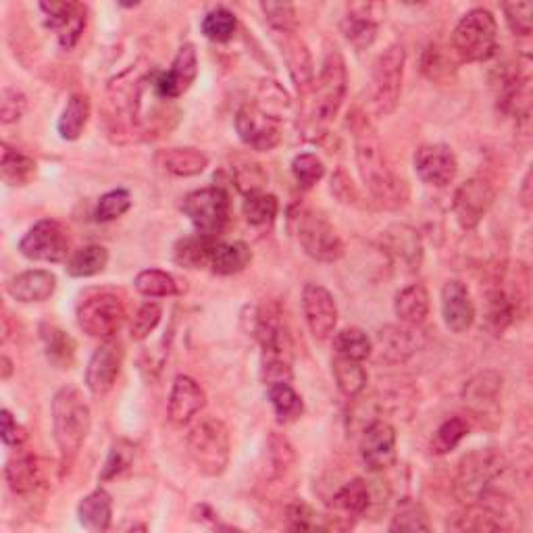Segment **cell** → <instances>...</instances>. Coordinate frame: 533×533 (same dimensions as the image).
<instances>
[{
    "label": "cell",
    "mask_w": 533,
    "mask_h": 533,
    "mask_svg": "<svg viewBox=\"0 0 533 533\" xmlns=\"http://www.w3.org/2000/svg\"><path fill=\"white\" fill-rule=\"evenodd\" d=\"M354 132V159L365 188L377 207L386 211H398L409 202V184L392 167L386 148L379 140L369 119L352 115Z\"/></svg>",
    "instance_id": "obj_1"
},
{
    "label": "cell",
    "mask_w": 533,
    "mask_h": 533,
    "mask_svg": "<svg viewBox=\"0 0 533 533\" xmlns=\"http://www.w3.org/2000/svg\"><path fill=\"white\" fill-rule=\"evenodd\" d=\"M53 431L55 442L59 446L63 471L73 465L90 434L92 411L86 402L82 390L65 386L53 398Z\"/></svg>",
    "instance_id": "obj_2"
},
{
    "label": "cell",
    "mask_w": 533,
    "mask_h": 533,
    "mask_svg": "<svg viewBox=\"0 0 533 533\" xmlns=\"http://www.w3.org/2000/svg\"><path fill=\"white\" fill-rule=\"evenodd\" d=\"M188 452L196 469L207 477L227 471L232 456V438L227 425L217 417H205L188 434Z\"/></svg>",
    "instance_id": "obj_3"
},
{
    "label": "cell",
    "mask_w": 533,
    "mask_h": 533,
    "mask_svg": "<svg viewBox=\"0 0 533 533\" xmlns=\"http://www.w3.org/2000/svg\"><path fill=\"white\" fill-rule=\"evenodd\" d=\"M348 92V69L346 61L336 46H329L325 50V57L321 63V71L317 75V82L311 88L313 105H311V119L315 125L332 123L346 100Z\"/></svg>",
    "instance_id": "obj_4"
},
{
    "label": "cell",
    "mask_w": 533,
    "mask_h": 533,
    "mask_svg": "<svg viewBox=\"0 0 533 533\" xmlns=\"http://www.w3.org/2000/svg\"><path fill=\"white\" fill-rule=\"evenodd\" d=\"M452 50L467 63L490 61L498 50L496 17L481 7L465 13L452 32Z\"/></svg>",
    "instance_id": "obj_5"
},
{
    "label": "cell",
    "mask_w": 533,
    "mask_h": 533,
    "mask_svg": "<svg viewBox=\"0 0 533 533\" xmlns=\"http://www.w3.org/2000/svg\"><path fill=\"white\" fill-rule=\"evenodd\" d=\"M292 225L302 252L319 263H336L344 257V242L336 227L319 211L298 207L292 213Z\"/></svg>",
    "instance_id": "obj_6"
},
{
    "label": "cell",
    "mask_w": 533,
    "mask_h": 533,
    "mask_svg": "<svg viewBox=\"0 0 533 533\" xmlns=\"http://www.w3.org/2000/svg\"><path fill=\"white\" fill-rule=\"evenodd\" d=\"M182 211L194 225L196 234L219 238L232 219V200L223 186L200 188L184 196Z\"/></svg>",
    "instance_id": "obj_7"
},
{
    "label": "cell",
    "mask_w": 533,
    "mask_h": 533,
    "mask_svg": "<svg viewBox=\"0 0 533 533\" xmlns=\"http://www.w3.org/2000/svg\"><path fill=\"white\" fill-rule=\"evenodd\" d=\"M128 321V307L117 292H94L78 307V325L84 334L96 340H113Z\"/></svg>",
    "instance_id": "obj_8"
},
{
    "label": "cell",
    "mask_w": 533,
    "mask_h": 533,
    "mask_svg": "<svg viewBox=\"0 0 533 533\" xmlns=\"http://www.w3.org/2000/svg\"><path fill=\"white\" fill-rule=\"evenodd\" d=\"M406 65V50L400 42L390 44L373 63L371 71V98L379 117H388L396 111L402 94Z\"/></svg>",
    "instance_id": "obj_9"
},
{
    "label": "cell",
    "mask_w": 533,
    "mask_h": 533,
    "mask_svg": "<svg viewBox=\"0 0 533 533\" xmlns=\"http://www.w3.org/2000/svg\"><path fill=\"white\" fill-rule=\"evenodd\" d=\"M506 471L504 456L496 450H477L465 456L459 477H456V492L463 502H477L481 496L494 490V481Z\"/></svg>",
    "instance_id": "obj_10"
},
{
    "label": "cell",
    "mask_w": 533,
    "mask_h": 533,
    "mask_svg": "<svg viewBox=\"0 0 533 533\" xmlns=\"http://www.w3.org/2000/svg\"><path fill=\"white\" fill-rule=\"evenodd\" d=\"M19 252L30 261L63 263L71 255L69 234L59 221L40 219L19 240Z\"/></svg>",
    "instance_id": "obj_11"
},
{
    "label": "cell",
    "mask_w": 533,
    "mask_h": 533,
    "mask_svg": "<svg viewBox=\"0 0 533 533\" xmlns=\"http://www.w3.org/2000/svg\"><path fill=\"white\" fill-rule=\"evenodd\" d=\"M494 200H496L494 186L488 180H484V177H471V180L463 182L459 188H456L452 198V213L456 223H459L465 232L475 230L492 209Z\"/></svg>",
    "instance_id": "obj_12"
},
{
    "label": "cell",
    "mask_w": 533,
    "mask_h": 533,
    "mask_svg": "<svg viewBox=\"0 0 533 533\" xmlns=\"http://www.w3.org/2000/svg\"><path fill=\"white\" fill-rule=\"evenodd\" d=\"M502 388L504 379L498 371H479L465 384L463 402L477 421H498L502 413Z\"/></svg>",
    "instance_id": "obj_13"
},
{
    "label": "cell",
    "mask_w": 533,
    "mask_h": 533,
    "mask_svg": "<svg viewBox=\"0 0 533 533\" xmlns=\"http://www.w3.org/2000/svg\"><path fill=\"white\" fill-rule=\"evenodd\" d=\"M236 132L248 148L257 152H269L282 142V125H279V119L265 113L257 103H248L238 109Z\"/></svg>",
    "instance_id": "obj_14"
},
{
    "label": "cell",
    "mask_w": 533,
    "mask_h": 533,
    "mask_svg": "<svg viewBox=\"0 0 533 533\" xmlns=\"http://www.w3.org/2000/svg\"><path fill=\"white\" fill-rule=\"evenodd\" d=\"M40 11L44 13L46 28L57 34V42L63 50L78 46L88 23V9L82 3L50 0V3H40Z\"/></svg>",
    "instance_id": "obj_15"
},
{
    "label": "cell",
    "mask_w": 533,
    "mask_h": 533,
    "mask_svg": "<svg viewBox=\"0 0 533 533\" xmlns=\"http://www.w3.org/2000/svg\"><path fill=\"white\" fill-rule=\"evenodd\" d=\"M413 167L419 180L431 188H448L459 173V161L448 144H423L417 148Z\"/></svg>",
    "instance_id": "obj_16"
},
{
    "label": "cell",
    "mask_w": 533,
    "mask_h": 533,
    "mask_svg": "<svg viewBox=\"0 0 533 533\" xmlns=\"http://www.w3.org/2000/svg\"><path fill=\"white\" fill-rule=\"evenodd\" d=\"M302 313L309 332L317 340L332 338L338 325V304L334 294L321 284H307L302 290Z\"/></svg>",
    "instance_id": "obj_17"
},
{
    "label": "cell",
    "mask_w": 533,
    "mask_h": 533,
    "mask_svg": "<svg viewBox=\"0 0 533 533\" xmlns=\"http://www.w3.org/2000/svg\"><path fill=\"white\" fill-rule=\"evenodd\" d=\"M386 15L384 3H350L346 5V15L340 23V30L350 46L357 50H367L379 32V23Z\"/></svg>",
    "instance_id": "obj_18"
},
{
    "label": "cell",
    "mask_w": 533,
    "mask_h": 533,
    "mask_svg": "<svg viewBox=\"0 0 533 533\" xmlns=\"http://www.w3.org/2000/svg\"><path fill=\"white\" fill-rule=\"evenodd\" d=\"M361 456L371 473H382L396 461V429L382 419L371 421L361 436Z\"/></svg>",
    "instance_id": "obj_19"
},
{
    "label": "cell",
    "mask_w": 533,
    "mask_h": 533,
    "mask_svg": "<svg viewBox=\"0 0 533 533\" xmlns=\"http://www.w3.org/2000/svg\"><path fill=\"white\" fill-rule=\"evenodd\" d=\"M123 367V348L115 340H105L100 344L88 361L86 367V386L94 396L109 394Z\"/></svg>",
    "instance_id": "obj_20"
},
{
    "label": "cell",
    "mask_w": 533,
    "mask_h": 533,
    "mask_svg": "<svg viewBox=\"0 0 533 533\" xmlns=\"http://www.w3.org/2000/svg\"><path fill=\"white\" fill-rule=\"evenodd\" d=\"M379 248L406 271H417L423 263V240L415 227L394 223L379 238Z\"/></svg>",
    "instance_id": "obj_21"
},
{
    "label": "cell",
    "mask_w": 533,
    "mask_h": 533,
    "mask_svg": "<svg viewBox=\"0 0 533 533\" xmlns=\"http://www.w3.org/2000/svg\"><path fill=\"white\" fill-rule=\"evenodd\" d=\"M198 75V55L194 44H184L169 67V71H159L157 92L163 100H175L190 90Z\"/></svg>",
    "instance_id": "obj_22"
},
{
    "label": "cell",
    "mask_w": 533,
    "mask_h": 533,
    "mask_svg": "<svg viewBox=\"0 0 533 533\" xmlns=\"http://www.w3.org/2000/svg\"><path fill=\"white\" fill-rule=\"evenodd\" d=\"M205 404H207V392L202 390L196 379H192L190 375H177L173 379L167 404V415L173 425L184 427L192 423L194 417L205 409Z\"/></svg>",
    "instance_id": "obj_23"
},
{
    "label": "cell",
    "mask_w": 533,
    "mask_h": 533,
    "mask_svg": "<svg viewBox=\"0 0 533 533\" xmlns=\"http://www.w3.org/2000/svg\"><path fill=\"white\" fill-rule=\"evenodd\" d=\"M477 311L467 284L450 279L442 288V319L452 334H465L475 323Z\"/></svg>",
    "instance_id": "obj_24"
},
{
    "label": "cell",
    "mask_w": 533,
    "mask_h": 533,
    "mask_svg": "<svg viewBox=\"0 0 533 533\" xmlns=\"http://www.w3.org/2000/svg\"><path fill=\"white\" fill-rule=\"evenodd\" d=\"M279 46H282V57L286 61L290 78L300 94L311 92L315 84V65L309 53V46L298 36V32L277 34Z\"/></svg>",
    "instance_id": "obj_25"
},
{
    "label": "cell",
    "mask_w": 533,
    "mask_h": 533,
    "mask_svg": "<svg viewBox=\"0 0 533 533\" xmlns=\"http://www.w3.org/2000/svg\"><path fill=\"white\" fill-rule=\"evenodd\" d=\"M421 342L423 336L417 332L415 325H386L377 334L379 352L388 363L409 361L419 350Z\"/></svg>",
    "instance_id": "obj_26"
},
{
    "label": "cell",
    "mask_w": 533,
    "mask_h": 533,
    "mask_svg": "<svg viewBox=\"0 0 533 533\" xmlns=\"http://www.w3.org/2000/svg\"><path fill=\"white\" fill-rule=\"evenodd\" d=\"M57 290V277L55 273H50L46 269H30L15 275L9 279L7 284V294L21 302V304H34V302H44Z\"/></svg>",
    "instance_id": "obj_27"
},
{
    "label": "cell",
    "mask_w": 533,
    "mask_h": 533,
    "mask_svg": "<svg viewBox=\"0 0 533 533\" xmlns=\"http://www.w3.org/2000/svg\"><path fill=\"white\" fill-rule=\"evenodd\" d=\"M155 163L161 171L173 175V177H196L205 173L209 167V157L198 148H163L157 150Z\"/></svg>",
    "instance_id": "obj_28"
},
{
    "label": "cell",
    "mask_w": 533,
    "mask_h": 533,
    "mask_svg": "<svg viewBox=\"0 0 533 533\" xmlns=\"http://www.w3.org/2000/svg\"><path fill=\"white\" fill-rule=\"evenodd\" d=\"M5 477L17 496H30L42 486V467L32 452H19L7 463Z\"/></svg>",
    "instance_id": "obj_29"
},
{
    "label": "cell",
    "mask_w": 533,
    "mask_h": 533,
    "mask_svg": "<svg viewBox=\"0 0 533 533\" xmlns=\"http://www.w3.org/2000/svg\"><path fill=\"white\" fill-rule=\"evenodd\" d=\"M515 317L517 304L509 292L492 288L484 294V327L492 336H502L515 323Z\"/></svg>",
    "instance_id": "obj_30"
},
{
    "label": "cell",
    "mask_w": 533,
    "mask_h": 533,
    "mask_svg": "<svg viewBox=\"0 0 533 533\" xmlns=\"http://www.w3.org/2000/svg\"><path fill=\"white\" fill-rule=\"evenodd\" d=\"M431 298L423 284H411L402 288L394 298V313L404 325L419 327L429 317Z\"/></svg>",
    "instance_id": "obj_31"
},
{
    "label": "cell",
    "mask_w": 533,
    "mask_h": 533,
    "mask_svg": "<svg viewBox=\"0 0 533 533\" xmlns=\"http://www.w3.org/2000/svg\"><path fill=\"white\" fill-rule=\"evenodd\" d=\"M217 238H207V236H186L182 240H177L173 246V261L186 267V269H205L211 267V257L217 248Z\"/></svg>",
    "instance_id": "obj_32"
},
{
    "label": "cell",
    "mask_w": 533,
    "mask_h": 533,
    "mask_svg": "<svg viewBox=\"0 0 533 533\" xmlns=\"http://www.w3.org/2000/svg\"><path fill=\"white\" fill-rule=\"evenodd\" d=\"M90 113H92L90 96L84 94V92L71 94L63 113H61V117H59V123H57L59 136L63 140H67V142L80 140V136L84 134L86 125L90 121Z\"/></svg>",
    "instance_id": "obj_33"
},
{
    "label": "cell",
    "mask_w": 533,
    "mask_h": 533,
    "mask_svg": "<svg viewBox=\"0 0 533 533\" xmlns=\"http://www.w3.org/2000/svg\"><path fill=\"white\" fill-rule=\"evenodd\" d=\"M36 161L25 155V152L9 146L3 142V150H0V173H3V180L11 188H21L28 186L34 175H36Z\"/></svg>",
    "instance_id": "obj_34"
},
{
    "label": "cell",
    "mask_w": 533,
    "mask_h": 533,
    "mask_svg": "<svg viewBox=\"0 0 533 533\" xmlns=\"http://www.w3.org/2000/svg\"><path fill=\"white\" fill-rule=\"evenodd\" d=\"M373 496L375 494L369 481L363 477H354L336 492L334 506L350 517H363L371 511Z\"/></svg>",
    "instance_id": "obj_35"
},
{
    "label": "cell",
    "mask_w": 533,
    "mask_h": 533,
    "mask_svg": "<svg viewBox=\"0 0 533 533\" xmlns=\"http://www.w3.org/2000/svg\"><path fill=\"white\" fill-rule=\"evenodd\" d=\"M80 523L90 531H107L113 521V498L107 490H94L78 506Z\"/></svg>",
    "instance_id": "obj_36"
},
{
    "label": "cell",
    "mask_w": 533,
    "mask_h": 533,
    "mask_svg": "<svg viewBox=\"0 0 533 533\" xmlns=\"http://www.w3.org/2000/svg\"><path fill=\"white\" fill-rule=\"evenodd\" d=\"M332 375L336 379L338 390L346 398L361 396L367 388V382H369V375H367L365 367L361 365V361L340 357V354H336L334 361H332Z\"/></svg>",
    "instance_id": "obj_37"
},
{
    "label": "cell",
    "mask_w": 533,
    "mask_h": 533,
    "mask_svg": "<svg viewBox=\"0 0 533 533\" xmlns=\"http://www.w3.org/2000/svg\"><path fill=\"white\" fill-rule=\"evenodd\" d=\"M250 263H252V250L246 242L240 240L217 244L211 257V269L217 275L242 273Z\"/></svg>",
    "instance_id": "obj_38"
},
{
    "label": "cell",
    "mask_w": 533,
    "mask_h": 533,
    "mask_svg": "<svg viewBox=\"0 0 533 533\" xmlns=\"http://www.w3.org/2000/svg\"><path fill=\"white\" fill-rule=\"evenodd\" d=\"M42 342L46 350V359L53 363L57 369H71L75 361V340L55 325H42Z\"/></svg>",
    "instance_id": "obj_39"
},
{
    "label": "cell",
    "mask_w": 533,
    "mask_h": 533,
    "mask_svg": "<svg viewBox=\"0 0 533 533\" xmlns=\"http://www.w3.org/2000/svg\"><path fill=\"white\" fill-rule=\"evenodd\" d=\"M267 398L279 423H294L304 413L302 396L292 388V384L267 386Z\"/></svg>",
    "instance_id": "obj_40"
},
{
    "label": "cell",
    "mask_w": 533,
    "mask_h": 533,
    "mask_svg": "<svg viewBox=\"0 0 533 533\" xmlns=\"http://www.w3.org/2000/svg\"><path fill=\"white\" fill-rule=\"evenodd\" d=\"M136 290L146 296V298H167V296H177L182 294V286L177 279L163 271V269H144L136 275L134 282Z\"/></svg>",
    "instance_id": "obj_41"
},
{
    "label": "cell",
    "mask_w": 533,
    "mask_h": 533,
    "mask_svg": "<svg viewBox=\"0 0 533 533\" xmlns=\"http://www.w3.org/2000/svg\"><path fill=\"white\" fill-rule=\"evenodd\" d=\"M109 265V250L100 244L84 246L67 261V273L71 277H92L103 273Z\"/></svg>",
    "instance_id": "obj_42"
},
{
    "label": "cell",
    "mask_w": 533,
    "mask_h": 533,
    "mask_svg": "<svg viewBox=\"0 0 533 533\" xmlns=\"http://www.w3.org/2000/svg\"><path fill=\"white\" fill-rule=\"evenodd\" d=\"M334 350L340 357L363 363L373 354V340L361 327H344L334 336Z\"/></svg>",
    "instance_id": "obj_43"
},
{
    "label": "cell",
    "mask_w": 533,
    "mask_h": 533,
    "mask_svg": "<svg viewBox=\"0 0 533 533\" xmlns=\"http://www.w3.org/2000/svg\"><path fill=\"white\" fill-rule=\"evenodd\" d=\"M244 217L252 227H269L273 225L279 213V200L269 192H255L244 196L242 205Z\"/></svg>",
    "instance_id": "obj_44"
},
{
    "label": "cell",
    "mask_w": 533,
    "mask_h": 533,
    "mask_svg": "<svg viewBox=\"0 0 533 533\" xmlns=\"http://www.w3.org/2000/svg\"><path fill=\"white\" fill-rule=\"evenodd\" d=\"M200 30L211 42L225 44L230 42L238 32V17L225 7H217L202 17Z\"/></svg>",
    "instance_id": "obj_45"
},
{
    "label": "cell",
    "mask_w": 533,
    "mask_h": 533,
    "mask_svg": "<svg viewBox=\"0 0 533 533\" xmlns=\"http://www.w3.org/2000/svg\"><path fill=\"white\" fill-rule=\"evenodd\" d=\"M467 436H469V423L463 417H450L434 431V436H431L429 442V450L436 456L450 454Z\"/></svg>",
    "instance_id": "obj_46"
},
{
    "label": "cell",
    "mask_w": 533,
    "mask_h": 533,
    "mask_svg": "<svg viewBox=\"0 0 533 533\" xmlns=\"http://www.w3.org/2000/svg\"><path fill=\"white\" fill-rule=\"evenodd\" d=\"M390 531H431L423 504L413 498L400 500L390 523Z\"/></svg>",
    "instance_id": "obj_47"
},
{
    "label": "cell",
    "mask_w": 533,
    "mask_h": 533,
    "mask_svg": "<svg viewBox=\"0 0 533 533\" xmlns=\"http://www.w3.org/2000/svg\"><path fill=\"white\" fill-rule=\"evenodd\" d=\"M421 71L431 82H448L456 73V63L444 53V48H440L438 44H429L423 50Z\"/></svg>",
    "instance_id": "obj_48"
},
{
    "label": "cell",
    "mask_w": 533,
    "mask_h": 533,
    "mask_svg": "<svg viewBox=\"0 0 533 533\" xmlns=\"http://www.w3.org/2000/svg\"><path fill=\"white\" fill-rule=\"evenodd\" d=\"M292 175L300 190H311L323 180L325 165L313 152H300L292 161Z\"/></svg>",
    "instance_id": "obj_49"
},
{
    "label": "cell",
    "mask_w": 533,
    "mask_h": 533,
    "mask_svg": "<svg viewBox=\"0 0 533 533\" xmlns=\"http://www.w3.org/2000/svg\"><path fill=\"white\" fill-rule=\"evenodd\" d=\"M130 209H132V194L128 190L117 188L100 196L94 209V219L98 223H109L123 217Z\"/></svg>",
    "instance_id": "obj_50"
},
{
    "label": "cell",
    "mask_w": 533,
    "mask_h": 533,
    "mask_svg": "<svg viewBox=\"0 0 533 533\" xmlns=\"http://www.w3.org/2000/svg\"><path fill=\"white\" fill-rule=\"evenodd\" d=\"M267 448H269V463H271L275 477L286 475L296 465V450L284 434L271 431V436L267 440Z\"/></svg>",
    "instance_id": "obj_51"
},
{
    "label": "cell",
    "mask_w": 533,
    "mask_h": 533,
    "mask_svg": "<svg viewBox=\"0 0 533 533\" xmlns=\"http://www.w3.org/2000/svg\"><path fill=\"white\" fill-rule=\"evenodd\" d=\"M163 319V307L159 302H144L142 307L136 311L132 323H130V338L134 342H142L146 340L152 332H155V329L159 327Z\"/></svg>",
    "instance_id": "obj_52"
},
{
    "label": "cell",
    "mask_w": 533,
    "mask_h": 533,
    "mask_svg": "<svg viewBox=\"0 0 533 533\" xmlns=\"http://www.w3.org/2000/svg\"><path fill=\"white\" fill-rule=\"evenodd\" d=\"M232 182L244 196H248L255 192H263L267 184V173L255 161H242L232 169Z\"/></svg>",
    "instance_id": "obj_53"
},
{
    "label": "cell",
    "mask_w": 533,
    "mask_h": 533,
    "mask_svg": "<svg viewBox=\"0 0 533 533\" xmlns=\"http://www.w3.org/2000/svg\"><path fill=\"white\" fill-rule=\"evenodd\" d=\"M261 11L275 34L298 32V13L290 3H261Z\"/></svg>",
    "instance_id": "obj_54"
},
{
    "label": "cell",
    "mask_w": 533,
    "mask_h": 533,
    "mask_svg": "<svg viewBox=\"0 0 533 533\" xmlns=\"http://www.w3.org/2000/svg\"><path fill=\"white\" fill-rule=\"evenodd\" d=\"M134 454H136V448L125 442V440H119L111 446L109 450V456H107V463L103 467V471H100L98 479L100 481H109V479H115L119 477L121 473L128 471L134 463Z\"/></svg>",
    "instance_id": "obj_55"
},
{
    "label": "cell",
    "mask_w": 533,
    "mask_h": 533,
    "mask_svg": "<svg viewBox=\"0 0 533 533\" xmlns=\"http://www.w3.org/2000/svg\"><path fill=\"white\" fill-rule=\"evenodd\" d=\"M509 30L519 38H529L533 32V5L531 3H506L502 7Z\"/></svg>",
    "instance_id": "obj_56"
},
{
    "label": "cell",
    "mask_w": 533,
    "mask_h": 533,
    "mask_svg": "<svg viewBox=\"0 0 533 533\" xmlns=\"http://www.w3.org/2000/svg\"><path fill=\"white\" fill-rule=\"evenodd\" d=\"M28 111V98L17 88H5L0 96V121L5 125L17 123Z\"/></svg>",
    "instance_id": "obj_57"
},
{
    "label": "cell",
    "mask_w": 533,
    "mask_h": 533,
    "mask_svg": "<svg viewBox=\"0 0 533 533\" xmlns=\"http://www.w3.org/2000/svg\"><path fill=\"white\" fill-rule=\"evenodd\" d=\"M317 513L311 509L309 504L296 502L288 506V519H290V529H317L321 527L317 523Z\"/></svg>",
    "instance_id": "obj_58"
},
{
    "label": "cell",
    "mask_w": 533,
    "mask_h": 533,
    "mask_svg": "<svg viewBox=\"0 0 533 533\" xmlns=\"http://www.w3.org/2000/svg\"><path fill=\"white\" fill-rule=\"evenodd\" d=\"M0 423H3V442L11 448H19L25 440H28V434H25V429L17 423V419L11 415V411L3 409L0 413Z\"/></svg>",
    "instance_id": "obj_59"
},
{
    "label": "cell",
    "mask_w": 533,
    "mask_h": 533,
    "mask_svg": "<svg viewBox=\"0 0 533 533\" xmlns=\"http://www.w3.org/2000/svg\"><path fill=\"white\" fill-rule=\"evenodd\" d=\"M531 200V171H527L521 186V205L525 207V211H531Z\"/></svg>",
    "instance_id": "obj_60"
},
{
    "label": "cell",
    "mask_w": 533,
    "mask_h": 533,
    "mask_svg": "<svg viewBox=\"0 0 533 533\" xmlns=\"http://www.w3.org/2000/svg\"><path fill=\"white\" fill-rule=\"evenodd\" d=\"M15 367H13V361L7 357V354H3V357H0V379H7L13 375Z\"/></svg>",
    "instance_id": "obj_61"
}]
</instances>
